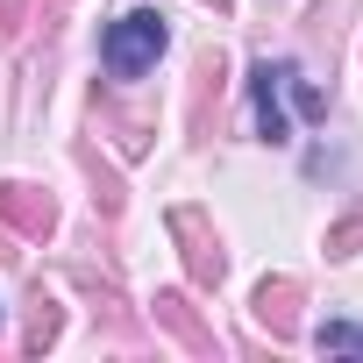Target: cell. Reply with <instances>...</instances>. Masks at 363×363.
Returning a JSON list of instances; mask_svg holds the SVG:
<instances>
[{"label":"cell","instance_id":"obj_2","mask_svg":"<svg viewBox=\"0 0 363 363\" xmlns=\"http://www.w3.org/2000/svg\"><path fill=\"white\" fill-rule=\"evenodd\" d=\"M313 349L320 356H363V328L356 320H320L313 328Z\"/></svg>","mask_w":363,"mask_h":363},{"label":"cell","instance_id":"obj_1","mask_svg":"<svg viewBox=\"0 0 363 363\" xmlns=\"http://www.w3.org/2000/svg\"><path fill=\"white\" fill-rule=\"evenodd\" d=\"M164 22L157 15H121V22H107V36H100V65L114 72V79H143L157 57H164Z\"/></svg>","mask_w":363,"mask_h":363}]
</instances>
